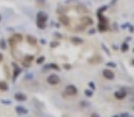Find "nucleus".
Here are the masks:
<instances>
[{
    "instance_id": "nucleus-31",
    "label": "nucleus",
    "mask_w": 134,
    "mask_h": 117,
    "mask_svg": "<svg viewBox=\"0 0 134 117\" xmlns=\"http://www.w3.org/2000/svg\"><path fill=\"white\" fill-rule=\"evenodd\" d=\"M103 48H104V50L106 52L107 54H110V50H108V49H107V48H106V46H105V45H103Z\"/></svg>"
},
{
    "instance_id": "nucleus-39",
    "label": "nucleus",
    "mask_w": 134,
    "mask_h": 117,
    "mask_svg": "<svg viewBox=\"0 0 134 117\" xmlns=\"http://www.w3.org/2000/svg\"><path fill=\"white\" fill-rule=\"evenodd\" d=\"M133 111H134V105H133Z\"/></svg>"
},
{
    "instance_id": "nucleus-23",
    "label": "nucleus",
    "mask_w": 134,
    "mask_h": 117,
    "mask_svg": "<svg viewBox=\"0 0 134 117\" xmlns=\"http://www.w3.org/2000/svg\"><path fill=\"white\" fill-rule=\"evenodd\" d=\"M58 45H60L58 41H51V42H50V47H51V48H55V47H57Z\"/></svg>"
},
{
    "instance_id": "nucleus-29",
    "label": "nucleus",
    "mask_w": 134,
    "mask_h": 117,
    "mask_svg": "<svg viewBox=\"0 0 134 117\" xmlns=\"http://www.w3.org/2000/svg\"><path fill=\"white\" fill-rule=\"evenodd\" d=\"M90 117H100V115H99V114H96V112H93V114H91V116Z\"/></svg>"
},
{
    "instance_id": "nucleus-11",
    "label": "nucleus",
    "mask_w": 134,
    "mask_h": 117,
    "mask_svg": "<svg viewBox=\"0 0 134 117\" xmlns=\"http://www.w3.org/2000/svg\"><path fill=\"white\" fill-rule=\"evenodd\" d=\"M26 40H27V42H28L30 46H35L36 43H37V39H36L35 36L30 35V34H28V35L26 36Z\"/></svg>"
},
{
    "instance_id": "nucleus-25",
    "label": "nucleus",
    "mask_w": 134,
    "mask_h": 117,
    "mask_svg": "<svg viewBox=\"0 0 134 117\" xmlns=\"http://www.w3.org/2000/svg\"><path fill=\"white\" fill-rule=\"evenodd\" d=\"M119 117H133V116H131V115H129V114H127V112H123Z\"/></svg>"
},
{
    "instance_id": "nucleus-9",
    "label": "nucleus",
    "mask_w": 134,
    "mask_h": 117,
    "mask_svg": "<svg viewBox=\"0 0 134 117\" xmlns=\"http://www.w3.org/2000/svg\"><path fill=\"white\" fill-rule=\"evenodd\" d=\"M80 21H82V24L84 26H92L93 25V20L90 17H83V18L80 19Z\"/></svg>"
},
{
    "instance_id": "nucleus-7",
    "label": "nucleus",
    "mask_w": 134,
    "mask_h": 117,
    "mask_svg": "<svg viewBox=\"0 0 134 117\" xmlns=\"http://www.w3.org/2000/svg\"><path fill=\"white\" fill-rule=\"evenodd\" d=\"M127 96V92H126L125 90L120 89V90H117L116 92H114V97L117 99H119V101H121V99H124Z\"/></svg>"
},
{
    "instance_id": "nucleus-30",
    "label": "nucleus",
    "mask_w": 134,
    "mask_h": 117,
    "mask_svg": "<svg viewBox=\"0 0 134 117\" xmlns=\"http://www.w3.org/2000/svg\"><path fill=\"white\" fill-rule=\"evenodd\" d=\"M89 86L91 87V90H95V84H93L92 82H90V83H89Z\"/></svg>"
},
{
    "instance_id": "nucleus-27",
    "label": "nucleus",
    "mask_w": 134,
    "mask_h": 117,
    "mask_svg": "<svg viewBox=\"0 0 134 117\" xmlns=\"http://www.w3.org/2000/svg\"><path fill=\"white\" fill-rule=\"evenodd\" d=\"M54 34H55V36H56V37H57V39H62L63 36L61 35V34H60V33H57V32H56V33H54Z\"/></svg>"
},
{
    "instance_id": "nucleus-15",
    "label": "nucleus",
    "mask_w": 134,
    "mask_h": 117,
    "mask_svg": "<svg viewBox=\"0 0 134 117\" xmlns=\"http://www.w3.org/2000/svg\"><path fill=\"white\" fill-rule=\"evenodd\" d=\"M8 84L6 81H0V90L1 91H7L8 90Z\"/></svg>"
},
{
    "instance_id": "nucleus-35",
    "label": "nucleus",
    "mask_w": 134,
    "mask_h": 117,
    "mask_svg": "<svg viewBox=\"0 0 134 117\" xmlns=\"http://www.w3.org/2000/svg\"><path fill=\"white\" fill-rule=\"evenodd\" d=\"M2 60H4V55H2L1 53H0V62H1Z\"/></svg>"
},
{
    "instance_id": "nucleus-21",
    "label": "nucleus",
    "mask_w": 134,
    "mask_h": 117,
    "mask_svg": "<svg viewBox=\"0 0 134 117\" xmlns=\"http://www.w3.org/2000/svg\"><path fill=\"white\" fill-rule=\"evenodd\" d=\"M106 67H107V68H116V67H117V63L112 62V61H110V62H106Z\"/></svg>"
},
{
    "instance_id": "nucleus-17",
    "label": "nucleus",
    "mask_w": 134,
    "mask_h": 117,
    "mask_svg": "<svg viewBox=\"0 0 134 117\" xmlns=\"http://www.w3.org/2000/svg\"><path fill=\"white\" fill-rule=\"evenodd\" d=\"M128 48H129V46L127 42H124V43H121V47H120V50L123 52V53H126L127 50H128Z\"/></svg>"
},
{
    "instance_id": "nucleus-14",
    "label": "nucleus",
    "mask_w": 134,
    "mask_h": 117,
    "mask_svg": "<svg viewBox=\"0 0 134 117\" xmlns=\"http://www.w3.org/2000/svg\"><path fill=\"white\" fill-rule=\"evenodd\" d=\"M70 41L73 45H82L83 43V40L80 37H77V36H72L71 39H70Z\"/></svg>"
},
{
    "instance_id": "nucleus-4",
    "label": "nucleus",
    "mask_w": 134,
    "mask_h": 117,
    "mask_svg": "<svg viewBox=\"0 0 134 117\" xmlns=\"http://www.w3.org/2000/svg\"><path fill=\"white\" fill-rule=\"evenodd\" d=\"M60 81H61V79H60V76H58L57 74H50V75L47 77V82H48L49 84H51V86L58 84Z\"/></svg>"
},
{
    "instance_id": "nucleus-33",
    "label": "nucleus",
    "mask_w": 134,
    "mask_h": 117,
    "mask_svg": "<svg viewBox=\"0 0 134 117\" xmlns=\"http://www.w3.org/2000/svg\"><path fill=\"white\" fill-rule=\"evenodd\" d=\"M95 32H96V31H95L93 28H92V29H90V31H89V33L91 34V35H92V34H95Z\"/></svg>"
},
{
    "instance_id": "nucleus-18",
    "label": "nucleus",
    "mask_w": 134,
    "mask_h": 117,
    "mask_svg": "<svg viewBox=\"0 0 134 117\" xmlns=\"http://www.w3.org/2000/svg\"><path fill=\"white\" fill-rule=\"evenodd\" d=\"M84 94H85V96H86V97H91V96L93 95V90L86 89L85 91H84Z\"/></svg>"
},
{
    "instance_id": "nucleus-8",
    "label": "nucleus",
    "mask_w": 134,
    "mask_h": 117,
    "mask_svg": "<svg viewBox=\"0 0 134 117\" xmlns=\"http://www.w3.org/2000/svg\"><path fill=\"white\" fill-rule=\"evenodd\" d=\"M58 20H60V22L62 25H64V26H69V24H70V19H69L68 15H65V14H60Z\"/></svg>"
},
{
    "instance_id": "nucleus-34",
    "label": "nucleus",
    "mask_w": 134,
    "mask_h": 117,
    "mask_svg": "<svg viewBox=\"0 0 134 117\" xmlns=\"http://www.w3.org/2000/svg\"><path fill=\"white\" fill-rule=\"evenodd\" d=\"M1 103H5V104H9L11 102H8V101H1Z\"/></svg>"
},
{
    "instance_id": "nucleus-37",
    "label": "nucleus",
    "mask_w": 134,
    "mask_h": 117,
    "mask_svg": "<svg viewBox=\"0 0 134 117\" xmlns=\"http://www.w3.org/2000/svg\"><path fill=\"white\" fill-rule=\"evenodd\" d=\"M1 19H2V18H1V15H0V21H1Z\"/></svg>"
},
{
    "instance_id": "nucleus-2",
    "label": "nucleus",
    "mask_w": 134,
    "mask_h": 117,
    "mask_svg": "<svg viewBox=\"0 0 134 117\" xmlns=\"http://www.w3.org/2000/svg\"><path fill=\"white\" fill-rule=\"evenodd\" d=\"M47 20H48V15L45 14V12H39L37 15H36V25H37V28L45 29Z\"/></svg>"
},
{
    "instance_id": "nucleus-5",
    "label": "nucleus",
    "mask_w": 134,
    "mask_h": 117,
    "mask_svg": "<svg viewBox=\"0 0 134 117\" xmlns=\"http://www.w3.org/2000/svg\"><path fill=\"white\" fill-rule=\"evenodd\" d=\"M103 76L108 80V81H112V80H114V77H116V75H114V73L112 72L110 68H105L104 70H103Z\"/></svg>"
},
{
    "instance_id": "nucleus-13",
    "label": "nucleus",
    "mask_w": 134,
    "mask_h": 117,
    "mask_svg": "<svg viewBox=\"0 0 134 117\" xmlns=\"http://www.w3.org/2000/svg\"><path fill=\"white\" fill-rule=\"evenodd\" d=\"M47 69H55V70H60V67H58L56 63H51V64H47L45 68H43V73H45Z\"/></svg>"
},
{
    "instance_id": "nucleus-12",
    "label": "nucleus",
    "mask_w": 134,
    "mask_h": 117,
    "mask_svg": "<svg viewBox=\"0 0 134 117\" xmlns=\"http://www.w3.org/2000/svg\"><path fill=\"white\" fill-rule=\"evenodd\" d=\"M15 111L18 115H27L28 114V109H26L25 107H21V105H18L15 108Z\"/></svg>"
},
{
    "instance_id": "nucleus-32",
    "label": "nucleus",
    "mask_w": 134,
    "mask_h": 117,
    "mask_svg": "<svg viewBox=\"0 0 134 117\" xmlns=\"http://www.w3.org/2000/svg\"><path fill=\"white\" fill-rule=\"evenodd\" d=\"M40 42H41V45H45V43H47V41H45V39H41V41H40Z\"/></svg>"
},
{
    "instance_id": "nucleus-19",
    "label": "nucleus",
    "mask_w": 134,
    "mask_h": 117,
    "mask_svg": "<svg viewBox=\"0 0 134 117\" xmlns=\"http://www.w3.org/2000/svg\"><path fill=\"white\" fill-rule=\"evenodd\" d=\"M33 60H34V56H33V55H26V56H25V61H26V62L30 63Z\"/></svg>"
},
{
    "instance_id": "nucleus-28",
    "label": "nucleus",
    "mask_w": 134,
    "mask_h": 117,
    "mask_svg": "<svg viewBox=\"0 0 134 117\" xmlns=\"http://www.w3.org/2000/svg\"><path fill=\"white\" fill-rule=\"evenodd\" d=\"M36 2H37L39 5H43L45 2V0H36Z\"/></svg>"
},
{
    "instance_id": "nucleus-24",
    "label": "nucleus",
    "mask_w": 134,
    "mask_h": 117,
    "mask_svg": "<svg viewBox=\"0 0 134 117\" xmlns=\"http://www.w3.org/2000/svg\"><path fill=\"white\" fill-rule=\"evenodd\" d=\"M22 66H23V67H26V68H29V67H30V63H29V62H26V61L23 60V62H22Z\"/></svg>"
},
{
    "instance_id": "nucleus-38",
    "label": "nucleus",
    "mask_w": 134,
    "mask_h": 117,
    "mask_svg": "<svg viewBox=\"0 0 134 117\" xmlns=\"http://www.w3.org/2000/svg\"><path fill=\"white\" fill-rule=\"evenodd\" d=\"M113 117H119V116H113Z\"/></svg>"
},
{
    "instance_id": "nucleus-6",
    "label": "nucleus",
    "mask_w": 134,
    "mask_h": 117,
    "mask_svg": "<svg viewBox=\"0 0 134 117\" xmlns=\"http://www.w3.org/2000/svg\"><path fill=\"white\" fill-rule=\"evenodd\" d=\"M12 66H13V68H14V70H13V76H12V79H13V81H15L17 79H18V76L21 74V68L19 67L18 64L15 62H12Z\"/></svg>"
},
{
    "instance_id": "nucleus-22",
    "label": "nucleus",
    "mask_w": 134,
    "mask_h": 117,
    "mask_svg": "<svg viewBox=\"0 0 134 117\" xmlns=\"http://www.w3.org/2000/svg\"><path fill=\"white\" fill-rule=\"evenodd\" d=\"M6 47H7V45H6V41L2 39V40H0V48L1 49H6Z\"/></svg>"
},
{
    "instance_id": "nucleus-16",
    "label": "nucleus",
    "mask_w": 134,
    "mask_h": 117,
    "mask_svg": "<svg viewBox=\"0 0 134 117\" xmlns=\"http://www.w3.org/2000/svg\"><path fill=\"white\" fill-rule=\"evenodd\" d=\"M12 37L15 40V42H21V41L23 40V36H22V34H19V33L13 34V35H12Z\"/></svg>"
},
{
    "instance_id": "nucleus-40",
    "label": "nucleus",
    "mask_w": 134,
    "mask_h": 117,
    "mask_svg": "<svg viewBox=\"0 0 134 117\" xmlns=\"http://www.w3.org/2000/svg\"><path fill=\"white\" fill-rule=\"evenodd\" d=\"M133 53H134V49H133Z\"/></svg>"
},
{
    "instance_id": "nucleus-10",
    "label": "nucleus",
    "mask_w": 134,
    "mask_h": 117,
    "mask_svg": "<svg viewBox=\"0 0 134 117\" xmlns=\"http://www.w3.org/2000/svg\"><path fill=\"white\" fill-rule=\"evenodd\" d=\"M14 99L18 101V102H25L27 99V96L25 94H22V92H17V94L14 95Z\"/></svg>"
},
{
    "instance_id": "nucleus-36",
    "label": "nucleus",
    "mask_w": 134,
    "mask_h": 117,
    "mask_svg": "<svg viewBox=\"0 0 134 117\" xmlns=\"http://www.w3.org/2000/svg\"><path fill=\"white\" fill-rule=\"evenodd\" d=\"M131 62H132V64H133V66H134V59H133V60H132V61H131Z\"/></svg>"
},
{
    "instance_id": "nucleus-1",
    "label": "nucleus",
    "mask_w": 134,
    "mask_h": 117,
    "mask_svg": "<svg viewBox=\"0 0 134 117\" xmlns=\"http://www.w3.org/2000/svg\"><path fill=\"white\" fill-rule=\"evenodd\" d=\"M97 17H98V31L99 32H105L108 29V22H107V19L103 15L101 12H97Z\"/></svg>"
},
{
    "instance_id": "nucleus-20",
    "label": "nucleus",
    "mask_w": 134,
    "mask_h": 117,
    "mask_svg": "<svg viewBox=\"0 0 134 117\" xmlns=\"http://www.w3.org/2000/svg\"><path fill=\"white\" fill-rule=\"evenodd\" d=\"M45 61V56H40V57H37V60H36V63L37 64H42V63Z\"/></svg>"
},
{
    "instance_id": "nucleus-26",
    "label": "nucleus",
    "mask_w": 134,
    "mask_h": 117,
    "mask_svg": "<svg viewBox=\"0 0 134 117\" xmlns=\"http://www.w3.org/2000/svg\"><path fill=\"white\" fill-rule=\"evenodd\" d=\"M64 68H65L67 70H69V69H71V66H70V64H68V63H65V64H64Z\"/></svg>"
},
{
    "instance_id": "nucleus-3",
    "label": "nucleus",
    "mask_w": 134,
    "mask_h": 117,
    "mask_svg": "<svg viewBox=\"0 0 134 117\" xmlns=\"http://www.w3.org/2000/svg\"><path fill=\"white\" fill-rule=\"evenodd\" d=\"M77 92H78V89L73 84L67 86L64 89V95H67V96H75V95H77Z\"/></svg>"
}]
</instances>
